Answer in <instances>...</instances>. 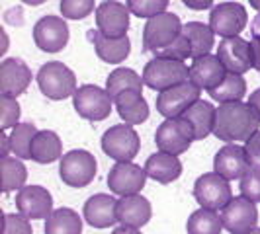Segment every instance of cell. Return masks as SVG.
I'll return each mask as SVG.
<instances>
[{
    "label": "cell",
    "instance_id": "obj_44",
    "mask_svg": "<svg viewBox=\"0 0 260 234\" xmlns=\"http://www.w3.org/2000/svg\"><path fill=\"white\" fill-rule=\"evenodd\" d=\"M8 152H12V148H10V137H8L6 131H2L0 133V158L8 156Z\"/></svg>",
    "mask_w": 260,
    "mask_h": 234
},
{
    "label": "cell",
    "instance_id": "obj_49",
    "mask_svg": "<svg viewBox=\"0 0 260 234\" xmlns=\"http://www.w3.org/2000/svg\"><path fill=\"white\" fill-rule=\"evenodd\" d=\"M248 234H260V226H256L254 230H250V232H248Z\"/></svg>",
    "mask_w": 260,
    "mask_h": 234
},
{
    "label": "cell",
    "instance_id": "obj_34",
    "mask_svg": "<svg viewBox=\"0 0 260 234\" xmlns=\"http://www.w3.org/2000/svg\"><path fill=\"white\" fill-rule=\"evenodd\" d=\"M38 135V129L34 123H18L10 129V148L16 158L20 160H31V143Z\"/></svg>",
    "mask_w": 260,
    "mask_h": 234
},
{
    "label": "cell",
    "instance_id": "obj_22",
    "mask_svg": "<svg viewBox=\"0 0 260 234\" xmlns=\"http://www.w3.org/2000/svg\"><path fill=\"white\" fill-rule=\"evenodd\" d=\"M84 219L94 228H110L117 221V199L114 195L96 193L84 203Z\"/></svg>",
    "mask_w": 260,
    "mask_h": 234
},
{
    "label": "cell",
    "instance_id": "obj_2",
    "mask_svg": "<svg viewBox=\"0 0 260 234\" xmlns=\"http://www.w3.org/2000/svg\"><path fill=\"white\" fill-rule=\"evenodd\" d=\"M36 80H38V86L41 94L47 100H53V102L67 100V98L75 96V92L78 90L75 72L67 65H63L61 61L45 63L38 70Z\"/></svg>",
    "mask_w": 260,
    "mask_h": 234
},
{
    "label": "cell",
    "instance_id": "obj_19",
    "mask_svg": "<svg viewBox=\"0 0 260 234\" xmlns=\"http://www.w3.org/2000/svg\"><path fill=\"white\" fill-rule=\"evenodd\" d=\"M247 150L245 146L237 143H227L223 148L217 150V154L213 158V172H217L225 180H241L248 172Z\"/></svg>",
    "mask_w": 260,
    "mask_h": 234
},
{
    "label": "cell",
    "instance_id": "obj_21",
    "mask_svg": "<svg viewBox=\"0 0 260 234\" xmlns=\"http://www.w3.org/2000/svg\"><path fill=\"white\" fill-rule=\"evenodd\" d=\"M86 37L94 45L96 49V55L100 61L104 63H110V65H119L123 63L127 57H129L131 51V41L129 37H106L100 29H88L86 31Z\"/></svg>",
    "mask_w": 260,
    "mask_h": 234
},
{
    "label": "cell",
    "instance_id": "obj_30",
    "mask_svg": "<svg viewBox=\"0 0 260 234\" xmlns=\"http://www.w3.org/2000/svg\"><path fill=\"white\" fill-rule=\"evenodd\" d=\"M0 176H2V191L4 193H10L16 189L20 191L22 187H26L27 168L20 158L4 156V158H0Z\"/></svg>",
    "mask_w": 260,
    "mask_h": 234
},
{
    "label": "cell",
    "instance_id": "obj_10",
    "mask_svg": "<svg viewBox=\"0 0 260 234\" xmlns=\"http://www.w3.org/2000/svg\"><path fill=\"white\" fill-rule=\"evenodd\" d=\"M202 88L196 86L192 80H186L182 84H176L169 90L158 92L156 96V111L167 119L180 117L188 111V107L202 100Z\"/></svg>",
    "mask_w": 260,
    "mask_h": 234
},
{
    "label": "cell",
    "instance_id": "obj_16",
    "mask_svg": "<svg viewBox=\"0 0 260 234\" xmlns=\"http://www.w3.org/2000/svg\"><path fill=\"white\" fill-rule=\"evenodd\" d=\"M217 57L229 72L245 74L247 70L254 68V57H252V45L247 39L239 37H223L217 47Z\"/></svg>",
    "mask_w": 260,
    "mask_h": 234
},
{
    "label": "cell",
    "instance_id": "obj_32",
    "mask_svg": "<svg viewBox=\"0 0 260 234\" xmlns=\"http://www.w3.org/2000/svg\"><path fill=\"white\" fill-rule=\"evenodd\" d=\"M209 98L215 100V102H241L247 94V80L243 78V74H237V72H227V76L221 80V84L213 90H209Z\"/></svg>",
    "mask_w": 260,
    "mask_h": 234
},
{
    "label": "cell",
    "instance_id": "obj_28",
    "mask_svg": "<svg viewBox=\"0 0 260 234\" xmlns=\"http://www.w3.org/2000/svg\"><path fill=\"white\" fill-rule=\"evenodd\" d=\"M182 33L188 37L192 45V59L209 55L213 43H215V31L209 24L204 22H188L182 26Z\"/></svg>",
    "mask_w": 260,
    "mask_h": 234
},
{
    "label": "cell",
    "instance_id": "obj_7",
    "mask_svg": "<svg viewBox=\"0 0 260 234\" xmlns=\"http://www.w3.org/2000/svg\"><path fill=\"white\" fill-rule=\"evenodd\" d=\"M75 111L86 121H104L110 117L114 109V98L108 94L106 88L84 84L80 86L73 96Z\"/></svg>",
    "mask_w": 260,
    "mask_h": 234
},
{
    "label": "cell",
    "instance_id": "obj_1",
    "mask_svg": "<svg viewBox=\"0 0 260 234\" xmlns=\"http://www.w3.org/2000/svg\"><path fill=\"white\" fill-rule=\"evenodd\" d=\"M260 129L258 111L248 102H227L215 109L213 135L223 143H241Z\"/></svg>",
    "mask_w": 260,
    "mask_h": 234
},
{
    "label": "cell",
    "instance_id": "obj_45",
    "mask_svg": "<svg viewBox=\"0 0 260 234\" xmlns=\"http://www.w3.org/2000/svg\"><path fill=\"white\" fill-rule=\"evenodd\" d=\"M112 234H141V228H133V226H116Z\"/></svg>",
    "mask_w": 260,
    "mask_h": 234
},
{
    "label": "cell",
    "instance_id": "obj_31",
    "mask_svg": "<svg viewBox=\"0 0 260 234\" xmlns=\"http://www.w3.org/2000/svg\"><path fill=\"white\" fill-rule=\"evenodd\" d=\"M143 76H139L133 68H125V66H119L116 70H112L106 78V90L112 98L129 90L143 92Z\"/></svg>",
    "mask_w": 260,
    "mask_h": 234
},
{
    "label": "cell",
    "instance_id": "obj_25",
    "mask_svg": "<svg viewBox=\"0 0 260 234\" xmlns=\"http://www.w3.org/2000/svg\"><path fill=\"white\" fill-rule=\"evenodd\" d=\"M117 113L127 125H141L149 119V104L145 102L143 92L129 90L114 98Z\"/></svg>",
    "mask_w": 260,
    "mask_h": 234
},
{
    "label": "cell",
    "instance_id": "obj_47",
    "mask_svg": "<svg viewBox=\"0 0 260 234\" xmlns=\"http://www.w3.org/2000/svg\"><path fill=\"white\" fill-rule=\"evenodd\" d=\"M24 4H27V6H41V4H45L47 0H22Z\"/></svg>",
    "mask_w": 260,
    "mask_h": 234
},
{
    "label": "cell",
    "instance_id": "obj_40",
    "mask_svg": "<svg viewBox=\"0 0 260 234\" xmlns=\"http://www.w3.org/2000/svg\"><path fill=\"white\" fill-rule=\"evenodd\" d=\"M0 234H34V226L24 215L4 213L2 215V232Z\"/></svg>",
    "mask_w": 260,
    "mask_h": 234
},
{
    "label": "cell",
    "instance_id": "obj_5",
    "mask_svg": "<svg viewBox=\"0 0 260 234\" xmlns=\"http://www.w3.org/2000/svg\"><path fill=\"white\" fill-rule=\"evenodd\" d=\"M98 174V162L92 152L84 148L69 150L61 158L59 176L69 187H86Z\"/></svg>",
    "mask_w": 260,
    "mask_h": 234
},
{
    "label": "cell",
    "instance_id": "obj_36",
    "mask_svg": "<svg viewBox=\"0 0 260 234\" xmlns=\"http://www.w3.org/2000/svg\"><path fill=\"white\" fill-rule=\"evenodd\" d=\"M170 0H127V8L137 18H153L156 14L167 12Z\"/></svg>",
    "mask_w": 260,
    "mask_h": 234
},
{
    "label": "cell",
    "instance_id": "obj_17",
    "mask_svg": "<svg viewBox=\"0 0 260 234\" xmlns=\"http://www.w3.org/2000/svg\"><path fill=\"white\" fill-rule=\"evenodd\" d=\"M16 209L29 221L47 219L53 213V197L43 185H26L16 193Z\"/></svg>",
    "mask_w": 260,
    "mask_h": 234
},
{
    "label": "cell",
    "instance_id": "obj_23",
    "mask_svg": "<svg viewBox=\"0 0 260 234\" xmlns=\"http://www.w3.org/2000/svg\"><path fill=\"white\" fill-rule=\"evenodd\" d=\"M153 217V207L143 195H125L117 199V221L123 226L141 228Z\"/></svg>",
    "mask_w": 260,
    "mask_h": 234
},
{
    "label": "cell",
    "instance_id": "obj_13",
    "mask_svg": "<svg viewBox=\"0 0 260 234\" xmlns=\"http://www.w3.org/2000/svg\"><path fill=\"white\" fill-rule=\"evenodd\" d=\"M69 26L65 18L59 16H43L34 26V43L43 53L63 51L69 43Z\"/></svg>",
    "mask_w": 260,
    "mask_h": 234
},
{
    "label": "cell",
    "instance_id": "obj_26",
    "mask_svg": "<svg viewBox=\"0 0 260 234\" xmlns=\"http://www.w3.org/2000/svg\"><path fill=\"white\" fill-rule=\"evenodd\" d=\"M63 158V143L55 131H38L31 143V160L38 164H51Z\"/></svg>",
    "mask_w": 260,
    "mask_h": 234
},
{
    "label": "cell",
    "instance_id": "obj_27",
    "mask_svg": "<svg viewBox=\"0 0 260 234\" xmlns=\"http://www.w3.org/2000/svg\"><path fill=\"white\" fill-rule=\"evenodd\" d=\"M215 105L206 100H198L192 107H188V111L182 117H186L196 133V141H204L206 137L213 135V125H215Z\"/></svg>",
    "mask_w": 260,
    "mask_h": 234
},
{
    "label": "cell",
    "instance_id": "obj_46",
    "mask_svg": "<svg viewBox=\"0 0 260 234\" xmlns=\"http://www.w3.org/2000/svg\"><path fill=\"white\" fill-rule=\"evenodd\" d=\"M248 104L252 105V107L258 111V115H260V88H256V90L250 94V98H248Z\"/></svg>",
    "mask_w": 260,
    "mask_h": 234
},
{
    "label": "cell",
    "instance_id": "obj_39",
    "mask_svg": "<svg viewBox=\"0 0 260 234\" xmlns=\"http://www.w3.org/2000/svg\"><path fill=\"white\" fill-rule=\"evenodd\" d=\"M241 195L248 197L250 201L260 203V168H248V172L239 180Z\"/></svg>",
    "mask_w": 260,
    "mask_h": 234
},
{
    "label": "cell",
    "instance_id": "obj_20",
    "mask_svg": "<svg viewBox=\"0 0 260 234\" xmlns=\"http://www.w3.org/2000/svg\"><path fill=\"white\" fill-rule=\"evenodd\" d=\"M227 68L221 63L217 55H204L192 61L190 65V80L202 90H213L221 84V80L227 76Z\"/></svg>",
    "mask_w": 260,
    "mask_h": 234
},
{
    "label": "cell",
    "instance_id": "obj_11",
    "mask_svg": "<svg viewBox=\"0 0 260 234\" xmlns=\"http://www.w3.org/2000/svg\"><path fill=\"white\" fill-rule=\"evenodd\" d=\"M223 228L231 234H248L258 224V209L256 203L250 201L245 195L233 197L225 207L221 209Z\"/></svg>",
    "mask_w": 260,
    "mask_h": 234
},
{
    "label": "cell",
    "instance_id": "obj_15",
    "mask_svg": "<svg viewBox=\"0 0 260 234\" xmlns=\"http://www.w3.org/2000/svg\"><path fill=\"white\" fill-rule=\"evenodd\" d=\"M129 8L117 0H104L96 8V29L106 37H125L129 31Z\"/></svg>",
    "mask_w": 260,
    "mask_h": 234
},
{
    "label": "cell",
    "instance_id": "obj_48",
    "mask_svg": "<svg viewBox=\"0 0 260 234\" xmlns=\"http://www.w3.org/2000/svg\"><path fill=\"white\" fill-rule=\"evenodd\" d=\"M248 4H250V8H254V10L260 12V0H248Z\"/></svg>",
    "mask_w": 260,
    "mask_h": 234
},
{
    "label": "cell",
    "instance_id": "obj_14",
    "mask_svg": "<svg viewBox=\"0 0 260 234\" xmlns=\"http://www.w3.org/2000/svg\"><path fill=\"white\" fill-rule=\"evenodd\" d=\"M147 172L145 168L133 164V162H116L108 172V187L114 195L125 197V195L141 193L147 183Z\"/></svg>",
    "mask_w": 260,
    "mask_h": 234
},
{
    "label": "cell",
    "instance_id": "obj_9",
    "mask_svg": "<svg viewBox=\"0 0 260 234\" xmlns=\"http://www.w3.org/2000/svg\"><path fill=\"white\" fill-rule=\"evenodd\" d=\"M194 197L202 209L221 211L233 199L231 183L217 172L202 174L194 183Z\"/></svg>",
    "mask_w": 260,
    "mask_h": 234
},
{
    "label": "cell",
    "instance_id": "obj_41",
    "mask_svg": "<svg viewBox=\"0 0 260 234\" xmlns=\"http://www.w3.org/2000/svg\"><path fill=\"white\" fill-rule=\"evenodd\" d=\"M245 150H247L248 164L252 168H260V129L245 143Z\"/></svg>",
    "mask_w": 260,
    "mask_h": 234
},
{
    "label": "cell",
    "instance_id": "obj_12",
    "mask_svg": "<svg viewBox=\"0 0 260 234\" xmlns=\"http://www.w3.org/2000/svg\"><path fill=\"white\" fill-rule=\"evenodd\" d=\"M247 8L239 2H221L209 12V26L219 37H235L247 27Z\"/></svg>",
    "mask_w": 260,
    "mask_h": 234
},
{
    "label": "cell",
    "instance_id": "obj_38",
    "mask_svg": "<svg viewBox=\"0 0 260 234\" xmlns=\"http://www.w3.org/2000/svg\"><path fill=\"white\" fill-rule=\"evenodd\" d=\"M155 57H162V59H174V61H186V59H192V45H190V41L188 37L180 33L178 39H174L172 43H170L169 47H165V49H160V51L153 53Z\"/></svg>",
    "mask_w": 260,
    "mask_h": 234
},
{
    "label": "cell",
    "instance_id": "obj_43",
    "mask_svg": "<svg viewBox=\"0 0 260 234\" xmlns=\"http://www.w3.org/2000/svg\"><path fill=\"white\" fill-rule=\"evenodd\" d=\"M250 45H252V57H254V70L260 74V33H252Z\"/></svg>",
    "mask_w": 260,
    "mask_h": 234
},
{
    "label": "cell",
    "instance_id": "obj_42",
    "mask_svg": "<svg viewBox=\"0 0 260 234\" xmlns=\"http://www.w3.org/2000/svg\"><path fill=\"white\" fill-rule=\"evenodd\" d=\"M184 6H188L190 10L202 12V10H209L213 8V0H182Z\"/></svg>",
    "mask_w": 260,
    "mask_h": 234
},
{
    "label": "cell",
    "instance_id": "obj_33",
    "mask_svg": "<svg viewBox=\"0 0 260 234\" xmlns=\"http://www.w3.org/2000/svg\"><path fill=\"white\" fill-rule=\"evenodd\" d=\"M186 230H188V234H221V215L217 211H209V209L194 211L188 217Z\"/></svg>",
    "mask_w": 260,
    "mask_h": 234
},
{
    "label": "cell",
    "instance_id": "obj_4",
    "mask_svg": "<svg viewBox=\"0 0 260 234\" xmlns=\"http://www.w3.org/2000/svg\"><path fill=\"white\" fill-rule=\"evenodd\" d=\"M196 141V133L192 123L186 117H172V119H165L155 133V143L156 148L169 154L180 156L188 152V148L192 146Z\"/></svg>",
    "mask_w": 260,
    "mask_h": 234
},
{
    "label": "cell",
    "instance_id": "obj_18",
    "mask_svg": "<svg viewBox=\"0 0 260 234\" xmlns=\"http://www.w3.org/2000/svg\"><path fill=\"white\" fill-rule=\"evenodd\" d=\"M31 70L29 66L18 59V57H8L0 63V96L8 98H18L27 90L31 84Z\"/></svg>",
    "mask_w": 260,
    "mask_h": 234
},
{
    "label": "cell",
    "instance_id": "obj_37",
    "mask_svg": "<svg viewBox=\"0 0 260 234\" xmlns=\"http://www.w3.org/2000/svg\"><path fill=\"white\" fill-rule=\"evenodd\" d=\"M20 104L16 102V98L8 96H0V129L8 131L16 127L20 123Z\"/></svg>",
    "mask_w": 260,
    "mask_h": 234
},
{
    "label": "cell",
    "instance_id": "obj_8",
    "mask_svg": "<svg viewBox=\"0 0 260 234\" xmlns=\"http://www.w3.org/2000/svg\"><path fill=\"white\" fill-rule=\"evenodd\" d=\"M141 141L133 125L119 123L114 125L102 135V150L106 156H110L116 162H131L139 154Z\"/></svg>",
    "mask_w": 260,
    "mask_h": 234
},
{
    "label": "cell",
    "instance_id": "obj_35",
    "mask_svg": "<svg viewBox=\"0 0 260 234\" xmlns=\"http://www.w3.org/2000/svg\"><path fill=\"white\" fill-rule=\"evenodd\" d=\"M96 0H61L59 10L65 20H84L96 12Z\"/></svg>",
    "mask_w": 260,
    "mask_h": 234
},
{
    "label": "cell",
    "instance_id": "obj_24",
    "mask_svg": "<svg viewBox=\"0 0 260 234\" xmlns=\"http://www.w3.org/2000/svg\"><path fill=\"white\" fill-rule=\"evenodd\" d=\"M143 168L147 176L158 183H172L182 176V162L178 160V156L162 150L149 156Z\"/></svg>",
    "mask_w": 260,
    "mask_h": 234
},
{
    "label": "cell",
    "instance_id": "obj_3",
    "mask_svg": "<svg viewBox=\"0 0 260 234\" xmlns=\"http://www.w3.org/2000/svg\"><path fill=\"white\" fill-rule=\"evenodd\" d=\"M141 76L147 88L155 92H165L176 84L190 80V66L182 61L155 57L145 65Z\"/></svg>",
    "mask_w": 260,
    "mask_h": 234
},
{
    "label": "cell",
    "instance_id": "obj_6",
    "mask_svg": "<svg viewBox=\"0 0 260 234\" xmlns=\"http://www.w3.org/2000/svg\"><path fill=\"white\" fill-rule=\"evenodd\" d=\"M182 22L176 14L162 12L147 20L143 27V51L156 53L169 47L182 33Z\"/></svg>",
    "mask_w": 260,
    "mask_h": 234
},
{
    "label": "cell",
    "instance_id": "obj_29",
    "mask_svg": "<svg viewBox=\"0 0 260 234\" xmlns=\"http://www.w3.org/2000/svg\"><path fill=\"white\" fill-rule=\"evenodd\" d=\"M45 234H82V219L69 207L55 209L45 219Z\"/></svg>",
    "mask_w": 260,
    "mask_h": 234
}]
</instances>
